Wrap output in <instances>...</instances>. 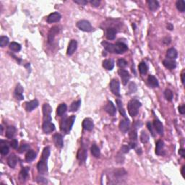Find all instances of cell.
Instances as JSON below:
<instances>
[{"mask_svg": "<svg viewBox=\"0 0 185 185\" xmlns=\"http://www.w3.org/2000/svg\"><path fill=\"white\" fill-rule=\"evenodd\" d=\"M49 155H50V147H44L41 159L38 161L37 164V168L39 174H46L48 171V166H47V160L49 159Z\"/></svg>", "mask_w": 185, "mask_h": 185, "instance_id": "obj_1", "label": "cell"}, {"mask_svg": "<svg viewBox=\"0 0 185 185\" xmlns=\"http://www.w3.org/2000/svg\"><path fill=\"white\" fill-rule=\"evenodd\" d=\"M75 115H72L69 117L64 118L60 124V129H61V132L65 134H69L75 121Z\"/></svg>", "mask_w": 185, "mask_h": 185, "instance_id": "obj_2", "label": "cell"}, {"mask_svg": "<svg viewBox=\"0 0 185 185\" xmlns=\"http://www.w3.org/2000/svg\"><path fill=\"white\" fill-rule=\"evenodd\" d=\"M141 106V103L137 99H132L130 100L127 104V109L130 115L132 117L137 116L139 112V108Z\"/></svg>", "mask_w": 185, "mask_h": 185, "instance_id": "obj_3", "label": "cell"}, {"mask_svg": "<svg viewBox=\"0 0 185 185\" xmlns=\"http://www.w3.org/2000/svg\"><path fill=\"white\" fill-rule=\"evenodd\" d=\"M76 25L80 30L84 32H91L93 29L89 21L85 20H80L77 22Z\"/></svg>", "mask_w": 185, "mask_h": 185, "instance_id": "obj_4", "label": "cell"}, {"mask_svg": "<svg viewBox=\"0 0 185 185\" xmlns=\"http://www.w3.org/2000/svg\"><path fill=\"white\" fill-rule=\"evenodd\" d=\"M110 90L112 91L114 96H120V92H119V89H120V85H119V82L117 79H113L112 81L110 82Z\"/></svg>", "mask_w": 185, "mask_h": 185, "instance_id": "obj_5", "label": "cell"}, {"mask_svg": "<svg viewBox=\"0 0 185 185\" xmlns=\"http://www.w3.org/2000/svg\"><path fill=\"white\" fill-rule=\"evenodd\" d=\"M43 114H44V122L52 121L51 114L52 112V108L49 104H44L43 106Z\"/></svg>", "mask_w": 185, "mask_h": 185, "instance_id": "obj_6", "label": "cell"}, {"mask_svg": "<svg viewBox=\"0 0 185 185\" xmlns=\"http://www.w3.org/2000/svg\"><path fill=\"white\" fill-rule=\"evenodd\" d=\"M128 50V47L125 44L122 42H117L114 44V53L122 54Z\"/></svg>", "mask_w": 185, "mask_h": 185, "instance_id": "obj_7", "label": "cell"}, {"mask_svg": "<svg viewBox=\"0 0 185 185\" xmlns=\"http://www.w3.org/2000/svg\"><path fill=\"white\" fill-rule=\"evenodd\" d=\"M42 129L44 133L49 134L54 131L55 126L52 121H45L43 122Z\"/></svg>", "mask_w": 185, "mask_h": 185, "instance_id": "obj_8", "label": "cell"}, {"mask_svg": "<svg viewBox=\"0 0 185 185\" xmlns=\"http://www.w3.org/2000/svg\"><path fill=\"white\" fill-rule=\"evenodd\" d=\"M118 73H119V76L121 77L123 85H127L130 79V73L127 70H124V69H119L118 71Z\"/></svg>", "mask_w": 185, "mask_h": 185, "instance_id": "obj_9", "label": "cell"}, {"mask_svg": "<svg viewBox=\"0 0 185 185\" xmlns=\"http://www.w3.org/2000/svg\"><path fill=\"white\" fill-rule=\"evenodd\" d=\"M23 88L20 84H17L14 91V96L15 98L18 100H22L24 98Z\"/></svg>", "mask_w": 185, "mask_h": 185, "instance_id": "obj_10", "label": "cell"}, {"mask_svg": "<svg viewBox=\"0 0 185 185\" xmlns=\"http://www.w3.org/2000/svg\"><path fill=\"white\" fill-rule=\"evenodd\" d=\"M61 15L60 13L55 12V13H51L49 16L47 17V22L48 23H54V22H57L61 20Z\"/></svg>", "mask_w": 185, "mask_h": 185, "instance_id": "obj_11", "label": "cell"}, {"mask_svg": "<svg viewBox=\"0 0 185 185\" xmlns=\"http://www.w3.org/2000/svg\"><path fill=\"white\" fill-rule=\"evenodd\" d=\"M104 110L106 112L110 115V116H114L116 114V107L114 106V105L113 104V103L112 101L108 100L107 104H106V106H104Z\"/></svg>", "mask_w": 185, "mask_h": 185, "instance_id": "obj_12", "label": "cell"}, {"mask_svg": "<svg viewBox=\"0 0 185 185\" xmlns=\"http://www.w3.org/2000/svg\"><path fill=\"white\" fill-rule=\"evenodd\" d=\"M83 127L87 131H92L94 127V123L91 118H85L83 121Z\"/></svg>", "mask_w": 185, "mask_h": 185, "instance_id": "obj_13", "label": "cell"}, {"mask_svg": "<svg viewBox=\"0 0 185 185\" xmlns=\"http://www.w3.org/2000/svg\"><path fill=\"white\" fill-rule=\"evenodd\" d=\"M130 123L128 119L121 120L119 123V130L121 132H122L123 133H126L130 130Z\"/></svg>", "mask_w": 185, "mask_h": 185, "instance_id": "obj_14", "label": "cell"}, {"mask_svg": "<svg viewBox=\"0 0 185 185\" xmlns=\"http://www.w3.org/2000/svg\"><path fill=\"white\" fill-rule=\"evenodd\" d=\"M59 32V27L54 26L53 27V28H52L51 30H49V35H48V42L49 43L53 42L54 39V37L58 34Z\"/></svg>", "mask_w": 185, "mask_h": 185, "instance_id": "obj_15", "label": "cell"}, {"mask_svg": "<svg viewBox=\"0 0 185 185\" xmlns=\"http://www.w3.org/2000/svg\"><path fill=\"white\" fill-rule=\"evenodd\" d=\"M77 41L75 40H71L70 42H69V46H68L67 51V54L68 56H72L74 54V52H75L76 49H77Z\"/></svg>", "mask_w": 185, "mask_h": 185, "instance_id": "obj_16", "label": "cell"}, {"mask_svg": "<svg viewBox=\"0 0 185 185\" xmlns=\"http://www.w3.org/2000/svg\"><path fill=\"white\" fill-rule=\"evenodd\" d=\"M86 158H87L86 147H85L84 145H82V147H80V149L79 150L78 153H77V159H78L80 161L85 162Z\"/></svg>", "mask_w": 185, "mask_h": 185, "instance_id": "obj_17", "label": "cell"}, {"mask_svg": "<svg viewBox=\"0 0 185 185\" xmlns=\"http://www.w3.org/2000/svg\"><path fill=\"white\" fill-rule=\"evenodd\" d=\"M53 140L55 145L57 146V147L61 148V147H63V145H64V142H63L62 135H60V134H56V135H54Z\"/></svg>", "mask_w": 185, "mask_h": 185, "instance_id": "obj_18", "label": "cell"}, {"mask_svg": "<svg viewBox=\"0 0 185 185\" xmlns=\"http://www.w3.org/2000/svg\"><path fill=\"white\" fill-rule=\"evenodd\" d=\"M38 100H30V102L26 103V105H25V109H26L27 112H32L33 110H34L35 108H36L38 106Z\"/></svg>", "mask_w": 185, "mask_h": 185, "instance_id": "obj_19", "label": "cell"}, {"mask_svg": "<svg viewBox=\"0 0 185 185\" xmlns=\"http://www.w3.org/2000/svg\"><path fill=\"white\" fill-rule=\"evenodd\" d=\"M163 66L168 69H174L176 67V62L174 59H166L163 61Z\"/></svg>", "mask_w": 185, "mask_h": 185, "instance_id": "obj_20", "label": "cell"}, {"mask_svg": "<svg viewBox=\"0 0 185 185\" xmlns=\"http://www.w3.org/2000/svg\"><path fill=\"white\" fill-rule=\"evenodd\" d=\"M153 126L155 130L159 133V135H163V126L162 123L159 121V119H155L153 122Z\"/></svg>", "mask_w": 185, "mask_h": 185, "instance_id": "obj_21", "label": "cell"}, {"mask_svg": "<svg viewBox=\"0 0 185 185\" xmlns=\"http://www.w3.org/2000/svg\"><path fill=\"white\" fill-rule=\"evenodd\" d=\"M17 163V158L15 154H11L10 156L8 157L7 163L10 168H14L16 166Z\"/></svg>", "mask_w": 185, "mask_h": 185, "instance_id": "obj_22", "label": "cell"}, {"mask_svg": "<svg viewBox=\"0 0 185 185\" xmlns=\"http://www.w3.org/2000/svg\"><path fill=\"white\" fill-rule=\"evenodd\" d=\"M178 53L177 51L174 48H171V49H168L167 50V52H166V57L169 59H175L177 58Z\"/></svg>", "mask_w": 185, "mask_h": 185, "instance_id": "obj_23", "label": "cell"}, {"mask_svg": "<svg viewBox=\"0 0 185 185\" xmlns=\"http://www.w3.org/2000/svg\"><path fill=\"white\" fill-rule=\"evenodd\" d=\"M147 82L148 84L150 85V86H151L152 88H158L159 85V83L156 77L153 75H149L148 78H147Z\"/></svg>", "mask_w": 185, "mask_h": 185, "instance_id": "obj_24", "label": "cell"}, {"mask_svg": "<svg viewBox=\"0 0 185 185\" xmlns=\"http://www.w3.org/2000/svg\"><path fill=\"white\" fill-rule=\"evenodd\" d=\"M116 30L114 28H109L106 30V38L108 40H114L116 37Z\"/></svg>", "mask_w": 185, "mask_h": 185, "instance_id": "obj_25", "label": "cell"}, {"mask_svg": "<svg viewBox=\"0 0 185 185\" xmlns=\"http://www.w3.org/2000/svg\"><path fill=\"white\" fill-rule=\"evenodd\" d=\"M67 110V105L64 103H62L57 108V114L59 116H62L64 114L66 113Z\"/></svg>", "mask_w": 185, "mask_h": 185, "instance_id": "obj_26", "label": "cell"}, {"mask_svg": "<svg viewBox=\"0 0 185 185\" xmlns=\"http://www.w3.org/2000/svg\"><path fill=\"white\" fill-rule=\"evenodd\" d=\"M103 67L107 70H112L114 67V62L112 59H106L103 61Z\"/></svg>", "mask_w": 185, "mask_h": 185, "instance_id": "obj_27", "label": "cell"}, {"mask_svg": "<svg viewBox=\"0 0 185 185\" xmlns=\"http://www.w3.org/2000/svg\"><path fill=\"white\" fill-rule=\"evenodd\" d=\"M16 132V128L14 126H9L7 128L6 130V137L9 139H12L14 137Z\"/></svg>", "mask_w": 185, "mask_h": 185, "instance_id": "obj_28", "label": "cell"}, {"mask_svg": "<svg viewBox=\"0 0 185 185\" xmlns=\"http://www.w3.org/2000/svg\"><path fill=\"white\" fill-rule=\"evenodd\" d=\"M36 158V153L33 150L28 151L26 155H25V161L27 162H31Z\"/></svg>", "mask_w": 185, "mask_h": 185, "instance_id": "obj_29", "label": "cell"}, {"mask_svg": "<svg viewBox=\"0 0 185 185\" xmlns=\"http://www.w3.org/2000/svg\"><path fill=\"white\" fill-rule=\"evenodd\" d=\"M163 147H164V143L162 140H159L156 143V146H155V153L157 155H161L163 152Z\"/></svg>", "mask_w": 185, "mask_h": 185, "instance_id": "obj_30", "label": "cell"}, {"mask_svg": "<svg viewBox=\"0 0 185 185\" xmlns=\"http://www.w3.org/2000/svg\"><path fill=\"white\" fill-rule=\"evenodd\" d=\"M147 4L149 6V9L151 11L154 12L156 10H158L159 7V3L158 1H154V0H151V1H147Z\"/></svg>", "mask_w": 185, "mask_h": 185, "instance_id": "obj_31", "label": "cell"}, {"mask_svg": "<svg viewBox=\"0 0 185 185\" xmlns=\"http://www.w3.org/2000/svg\"><path fill=\"white\" fill-rule=\"evenodd\" d=\"M29 169H30V168H29L28 167H25V168H22V171L20 173V179L21 181L25 182V181L26 180V179L28 178V176Z\"/></svg>", "mask_w": 185, "mask_h": 185, "instance_id": "obj_32", "label": "cell"}, {"mask_svg": "<svg viewBox=\"0 0 185 185\" xmlns=\"http://www.w3.org/2000/svg\"><path fill=\"white\" fill-rule=\"evenodd\" d=\"M91 151L92 155L96 158H98L100 155V151L99 147L96 144H92L91 147Z\"/></svg>", "mask_w": 185, "mask_h": 185, "instance_id": "obj_33", "label": "cell"}, {"mask_svg": "<svg viewBox=\"0 0 185 185\" xmlns=\"http://www.w3.org/2000/svg\"><path fill=\"white\" fill-rule=\"evenodd\" d=\"M116 104H117V107H118V109H119V113L121 114L122 116H124L125 119H127V115H126V112H125V111H124V108H123L122 103L121 100H119V99H116Z\"/></svg>", "mask_w": 185, "mask_h": 185, "instance_id": "obj_34", "label": "cell"}, {"mask_svg": "<svg viewBox=\"0 0 185 185\" xmlns=\"http://www.w3.org/2000/svg\"><path fill=\"white\" fill-rule=\"evenodd\" d=\"M138 69H139V71H140V74L143 75H145V74L147 72V70H148V67H147V64H146L145 62L143 61V62H141L140 64H139Z\"/></svg>", "mask_w": 185, "mask_h": 185, "instance_id": "obj_35", "label": "cell"}, {"mask_svg": "<svg viewBox=\"0 0 185 185\" xmlns=\"http://www.w3.org/2000/svg\"><path fill=\"white\" fill-rule=\"evenodd\" d=\"M80 104H81V100H78L77 101H74L70 106V108H69V112H76L78 110V108H80Z\"/></svg>", "mask_w": 185, "mask_h": 185, "instance_id": "obj_36", "label": "cell"}, {"mask_svg": "<svg viewBox=\"0 0 185 185\" xmlns=\"http://www.w3.org/2000/svg\"><path fill=\"white\" fill-rule=\"evenodd\" d=\"M176 6L177 10L181 13H184L185 11V2L184 0H179L176 3Z\"/></svg>", "mask_w": 185, "mask_h": 185, "instance_id": "obj_37", "label": "cell"}, {"mask_svg": "<svg viewBox=\"0 0 185 185\" xmlns=\"http://www.w3.org/2000/svg\"><path fill=\"white\" fill-rule=\"evenodd\" d=\"M10 49L13 52H20L21 50V45L18 43L12 42L10 44Z\"/></svg>", "mask_w": 185, "mask_h": 185, "instance_id": "obj_38", "label": "cell"}, {"mask_svg": "<svg viewBox=\"0 0 185 185\" xmlns=\"http://www.w3.org/2000/svg\"><path fill=\"white\" fill-rule=\"evenodd\" d=\"M140 141L143 143L145 144L147 142L149 141V135H147V132L145 131H143L141 132V135H140Z\"/></svg>", "mask_w": 185, "mask_h": 185, "instance_id": "obj_39", "label": "cell"}, {"mask_svg": "<svg viewBox=\"0 0 185 185\" xmlns=\"http://www.w3.org/2000/svg\"><path fill=\"white\" fill-rule=\"evenodd\" d=\"M164 96L166 100H168V101H171L173 99V97H174L173 92L170 89H166V91H164Z\"/></svg>", "mask_w": 185, "mask_h": 185, "instance_id": "obj_40", "label": "cell"}, {"mask_svg": "<svg viewBox=\"0 0 185 185\" xmlns=\"http://www.w3.org/2000/svg\"><path fill=\"white\" fill-rule=\"evenodd\" d=\"M130 138L131 141H136L137 139V130L135 128H133V130L130 131Z\"/></svg>", "mask_w": 185, "mask_h": 185, "instance_id": "obj_41", "label": "cell"}, {"mask_svg": "<svg viewBox=\"0 0 185 185\" xmlns=\"http://www.w3.org/2000/svg\"><path fill=\"white\" fill-rule=\"evenodd\" d=\"M9 43V38L7 36H2L0 38V46L1 47H5Z\"/></svg>", "mask_w": 185, "mask_h": 185, "instance_id": "obj_42", "label": "cell"}, {"mask_svg": "<svg viewBox=\"0 0 185 185\" xmlns=\"http://www.w3.org/2000/svg\"><path fill=\"white\" fill-rule=\"evenodd\" d=\"M30 149V145L28 144H22L21 145L20 147H19V149H18V152L20 153H22L25 152L27 151H29Z\"/></svg>", "mask_w": 185, "mask_h": 185, "instance_id": "obj_43", "label": "cell"}, {"mask_svg": "<svg viewBox=\"0 0 185 185\" xmlns=\"http://www.w3.org/2000/svg\"><path fill=\"white\" fill-rule=\"evenodd\" d=\"M117 65L120 68H124L125 67H127V62L126 61V60H124V59H119L117 61Z\"/></svg>", "mask_w": 185, "mask_h": 185, "instance_id": "obj_44", "label": "cell"}, {"mask_svg": "<svg viewBox=\"0 0 185 185\" xmlns=\"http://www.w3.org/2000/svg\"><path fill=\"white\" fill-rule=\"evenodd\" d=\"M0 153H2V155H6L9 153V147L7 145H3L0 148Z\"/></svg>", "mask_w": 185, "mask_h": 185, "instance_id": "obj_45", "label": "cell"}, {"mask_svg": "<svg viewBox=\"0 0 185 185\" xmlns=\"http://www.w3.org/2000/svg\"><path fill=\"white\" fill-rule=\"evenodd\" d=\"M129 90H130V93L132 92H135V91H137V85H135V83H131L130 86H129Z\"/></svg>", "mask_w": 185, "mask_h": 185, "instance_id": "obj_46", "label": "cell"}, {"mask_svg": "<svg viewBox=\"0 0 185 185\" xmlns=\"http://www.w3.org/2000/svg\"><path fill=\"white\" fill-rule=\"evenodd\" d=\"M130 145H122V147H121V151L122 153H129V151H130Z\"/></svg>", "mask_w": 185, "mask_h": 185, "instance_id": "obj_47", "label": "cell"}, {"mask_svg": "<svg viewBox=\"0 0 185 185\" xmlns=\"http://www.w3.org/2000/svg\"><path fill=\"white\" fill-rule=\"evenodd\" d=\"M10 146L13 147V149H17V147H18V142H17V140H15V139L12 140L10 142Z\"/></svg>", "mask_w": 185, "mask_h": 185, "instance_id": "obj_48", "label": "cell"}, {"mask_svg": "<svg viewBox=\"0 0 185 185\" xmlns=\"http://www.w3.org/2000/svg\"><path fill=\"white\" fill-rule=\"evenodd\" d=\"M147 128H148V130H149L150 132H151V135H152V136L153 137H155V132H154L153 129L152 124H151V122H147Z\"/></svg>", "mask_w": 185, "mask_h": 185, "instance_id": "obj_49", "label": "cell"}, {"mask_svg": "<svg viewBox=\"0 0 185 185\" xmlns=\"http://www.w3.org/2000/svg\"><path fill=\"white\" fill-rule=\"evenodd\" d=\"M90 2H91V5H92V7H98L99 5H100V1H98V0H91Z\"/></svg>", "mask_w": 185, "mask_h": 185, "instance_id": "obj_50", "label": "cell"}, {"mask_svg": "<svg viewBox=\"0 0 185 185\" xmlns=\"http://www.w3.org/2000/svg\"><path fill=\"white\" fill-rule=\"evenodd\" d=\"M74 2H75L76 4H78L80 5H85L88 2L85 1V0H74Z\"/></svg>", "mask_w": 185, "mask_h": 185, "instance_id": "obj_51", "label": "cell"}, {"mask_svg": "<svg viewBox=\"0 0 185 185\" xmlns=\"http://www.w3.org/2000/svg\"><path fill=\"white\" fill-rule=\"evenodd\" d=\"M179 112L181 114H185V105L183 104V105L179 106Z\"/></svg>", "mask_w": 185, "mask_h": 185, "instance_id": "obj_52", "label": "cell"}, {"mask_svg": "<svg viewBox=\"0 0 185 185\" xmlns=\"http://www.w3.org/2000/svg\"><path fill=\"white\" fill-rule=\"evenodd\" d=\"M171 38L170 37H166V38H164V39H163V44H165L166 45H168V44H169L170 43H171Z\"/></svg>", "mask_w": 185, "mask_h": 185, "instance_id": "obj_53", "label": "cell"}, {"mask_svg": "<svg viewBox=\"0 0 185 185\" xmlns=\"http://www.w3.org/2000/svg\"><path fill=\"white\" fill-rule=\"evenodd\" d=\"M179 154L182 157V158H185V150L182 148L179 151Z\"/></svg>", "mask_w": 185, "mask_h": 185, "instance_id": "obj_54", "label": "cell"}, {"mask_svg": "<svg viewBox=\"0 0 185 185\" xmlns=\"http://www.w3.org/2000/svg\"><path fill=\"white\" fill-rule=\"evenodd\" d=\"M167 28L170 30H172L173 29H174V26H173V25L171 23H168V25H167Z\"/></svg>", "mask_w": 185, "mask_h": 185, "instance_id": "obj_55", "label": "cell"}, {"mask_svg": "<svg viewBox=\"0 0 185 185\" xmlns=\"http://www.w3.org/2000/svg\"><path fill=\"white\" fill-rule=\"evenodd\" d=\"M38 179H40V180H37L38 181V183H44V182H43V181H46V182H47V180H46L44 178H42V177H38Z\"/></svg>", "mask_w": 185, "mask_h": 185, "instance_id": "obj_56", "label": "cell"}, {"mask_svg": "<svg viewBox=\"0 0 185 185\" xmlns=\"http://www.w3.org/2000/svg\"><path fill=\"white\" fill-rule=\"evenodd\" d=\"M182 84L184 85V72H182Z\"/></svg>", "mask_w": 185, "mask_h": 185, "instance_id": "obj_57", "label": "cell"}, {"mask_svg": "<svg viewBox=\"0 0 185 185\" xmlns=\"http://www.w3.org/2000/svg\"><path fill=\"white\" fill-rule=\"evenodd\" d=\"M184 170H185V166H184L182 168V175L183 177H184Z\"/></svg>", "mask_w": 185, "mask_h": 185, "instance_id": "obj_58", "label": "cell"}, {"mask_svg": "<svg viewBox=\"0 0 185 185\" xmlns=\"http://www.w3.org/2000/svg\"><path fill=\"white\" fill-rule=\"evenodd\" d=\"M1 127V134H2V132H3V127H2V126L1 125V127Z\"/></svg>", "mask_w": 185, "mask_h": 185, "instance_id": "obj_59", "label": "cell"}]
</instances>
